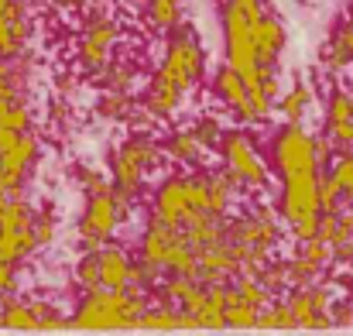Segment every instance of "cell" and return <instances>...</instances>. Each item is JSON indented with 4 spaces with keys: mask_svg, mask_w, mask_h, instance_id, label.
Wrapping results in <instances>:
<instances>
[{
    "mask_svg": "<svg viewBox=\"0 0 353 336\" xmlns=\"http://www.w3.org/2000/svg\"><path fill=\"white\" fill-rule=\"evenodd\" d=\"M31 309H34V316H38V330H59V326L65 323L62 313H59V306L48 302V299H31Z\"/></svg>",
    "mask_w": 353,
    "mask_h": 336,
    "instance_id": "836d02e7",
    "label": "cell"
},
{
    "mask_svg": "<svg viewBox=\"0 0 353 336\" xmlns=\"http://www.w3.org/2000/svg\"><path fill=\"white\" fill-rule=\"evenodd\" d=\"M0 326H7V330H38V316L31 309V299H21L17 292L3 295L0 299Z\"/></svg>",
    "mask_w": 353,
    "mask_h": 336,
    "instance_id": "603a6c76",
    "label": "cell"
},
{
    "mask_svg": "<svg viewBox=\"0 0 353 336\" xmlns=\"http://www.w3.org/2000/svg\"><path fill=\"white\" fill-rule=\"evenodd\" d=\"M137 326H144V330H179V326H189V319H185V313L179 306L158 302V306H148L144 309V316H141Z\"/></svg>",
    "mask_w": 353,
    "mask_h": 336,
    "instance_id": "83f0119b",
    "label": "cell"
},
{
    "mask_svg": "<svg viewBox=\"0 0 353 336\" xmlns=\"http://www.w3.org/2000/svg\"><path fill=\"white\" fill-rule=\"evenodd\" d=\"M240 275V250L230 237L210 244L199 250V271H196V281L203 285H216V281H234Z\"/></svg>",
    "mask_w": 353,
    "mask_h": 336,
    "instance_id": "9a60e30c",
    "label": "cell"
},
{
    "mask_svg": "<svg viewBox=\"0 0 353 336\" xmlns=\"http://www.w3.org/2000/svg\"><path fill=\"white\" fill-rule=\"evenodd\" d=\"M161 161H165L161 141H154L148 130H137L114 151V158H110V182L123 196L141 203V196L148 189V179H151V172Z\"/></svg>",
    "mask_w": 353,
    "mask_h": 336,
    "instance_id": "5b68a950",
    "label": "cell"
},
{
    "mask_svg": "<svg viewBox=\"0 0 353 336\" xmlns=\"http://www.w3.org/2000/svg\"><path fill=\"white\" fill-rule=\"evenodd\" d=\"M203 72H206V52H203V41H199V31L192 24H179L165 45V55L144 90V100H141V110L144 117L158 120V123H168L179 107L185 103V97L192 90H199L203 83Z\"/></svg>",
    "mask_w": 353,
    "mask_h": 336,
    "instance_id": "6da1fadb",
    "label": "cell"
},
{
    "mask_svg": "<svg viewBox=\"0 0 353 336\" xmlns=\"http://www.w3.org/2000/svg\"><path fill=\"white\" fill-rule=\"evenodd\" d=\"M97 257H100V285L103 288H130V268H134V257L120 247V244H103L97 247Z\"/></svg>",
    "mask_w": 353,
    "mask_h": 336,
    "instance_id": "7402d4cb",
    "label": "cell"
},
{
    "mask_svg": "<svg viewBox=\"0 0 353 336\" xmlns=\"http://www.w3.org/2000/svg\"><path fill=\"white\" fill-rule=\"evenodd\" d=\"M31 41V14L24 0H14L0 10V59H21Z\"/></svg>",
    "mask_w": 353,
    "mask_h": 336,
    "instance_id": "e0dca14e",
    "label": "cell"
},
{
    "mask_svg": "<svg viewBox=\"0 0 353 336\" xmlns=\"http://www.w3.org/2000/svg\"><path fill=\"white\" fill-rule=\"evenodd\" d=\"M203 210L196 206V196H192V175L189 172H172L165 175L154 192H151V217L165 220L172 226H182L189 224L192 217H199Z\"/></svg>",
    "mask_w": 353,
    "mask_h": 336,
    "instance_id": "8fae6325",
    "label": "cell"
},
{
    "mask_svg": "<svg viewBox=\"0 0 353 336\" xmlns=\"http://www.w3.org/2000/svg\"><path fill=\"white\" fill-rule=\"evenodd\" d=\"M227 3H234V7H240L250 21H261L264 14H268V3L264 0H227Z\"/></svg>",
    "mask_w": 353,
    "mask_h": 336,
    "instance_id": "8d00e7d4",
    "label": "cell"
},
{
    "mask_svg": "<svg viewBox=\"0 0 353 336\" xmlns=\"http://www.w3.org/2000/svg\"><path fill=\"white\" fill-rule=\"evenodd\" d=\"M213 100L223 103L243 127H261V117H257L254 100H250V86H247V79L236 72L230 62L220 66L216 76H213Z\"/></svg>",
    "mask_w": 353,
    "mask_h": 336,
    "instance_id": "5bb4252c",
    "label": "cell"
},
{
    "mask_svg": "<svg viewBox=\"0 0 353 336\" xmlns=\"http://www.w3.org/2000/svg\"><path fill=\"white\" fill-rule=\"evenodd\" d=\"M227 237L240 250V275H264V268L274 261L281 240H285V224L278 213V203L271 206L268 199L243 206L227 224Z\"/></svg>",
    "mask_w": 353,
    "mask_h": 336,
    "instance_id": "7a4b0ae2",
    "label": "cell"
},
{
    "mask_svg": "<svg viewBox=\"0 0 353 336\" xmlns=\"http://www.w3.org/2000/svg\"><path fill=\"white\" fill-rule=\"evenodd\" d=\"M123 224V213H120L117 192L114 186L110 189H100V192H90L86 196V210H83V220H79V247L83 250H97L103 247L107 240H114L117 226Z\"/></svg>",
    "mask_w": 353,
    "mask_h": 336,
    "instance_id": "30bf717a",
    "label": "cell"
},
{
    "mask_svg": "<svg viewBox=\"0 0 353 336\" xmlns=\"http://www.w3.org/2000/svg\"><path fill=\"white\" fill-rule=\"evenodd\" d=\"M161 151H165V158H168L175 168H185V172L203 168V165L210 161V155H213V151L196 137V130H192V127L172 130V134L161 141Z\"/></svg>",
    "mask_w": 353,
    "mask_h": 336,
    "instance_id": "d6986e66",
    "label": "cell"
},
{
    "mask_svg": "<svg viewBox=\"0 0 353 336\" xmlns=\"http://www.w3.org/2000/svg\"><path fill=\"white\" fill-rule=\"evenodd\" d=\"M38 250L34 240V210L24 196L0 199V254L10 261H24Z\"/></svg>",
    "mask_w": 353,
    "mask_h": 336,
    "instance_id": "9c48e42d",
    "label": "cell"
},
{
    "mask_svg": "<svg viewBox=\"0 0 353 336\" xmlns=\"http://www.w3.org/2000/svg\"><path fill=\"white\" fill-rule=\"evenodd\" d=\"M271 161H274V172L285 179V175H295V172H326L319 155H316V134L305 127V123H281L271 137Z\"/></svg>",
    "mask_w": 353,
    "mask_h": 336,
    "instance_id": "ba28073f",
    "label": "cell"
},
{
    "mask_svg": "<svg viewBox=\"0 0 353 336\" xmlns=\"http://www.w3.org/2000/svg\"><path fill=\"white\" fill-rule=\"evenodd\" d=\"M285 302H288V313H292V326H330L333 306H336V285L323 278L316 285L288 288Z\"/></svg>",
    "mask_w": 353,
    "mask_h": 336,
    "instance_id": "7c38bea8",
    "label": "cell"
},
{
    "mask_svg": "<svg viewBox=\"0 0 353 336\" xmlns=\"http://www.w3.org/2000/svg\"><path fill=\"white\" fill-rule=\"evenodd\" d=\"M192 130H196V137L210 148V151H220V141H223V123H220V117H199V120H192L189 123Z\"/></svg>",
    "mask_w": 353,
    "mask_h": 336,
    "instance_id": "1f68e13d",
    "label": "cell"
},
{
    "mask_svg": "<svg viewBox=\"0 0 353 336\" xmlns=\"http://www.w3.org/2000/svg\"><path fill=\"white\" fill-rule=\"evenodd\" d=\"M148 309L144 288H93L76 306L72 323L83 330H110V326H137Z\"/></svg>",
    "mask_w": 353,
    "mask_h": 336,
    "instance_id": "3957f363",
    "label": "cell"
},
{
    "mask_svg": "<svg viewBox=\"0 0 353 336\" xmlns=\"http://www.w3.org/2000/svg\"><path fill=\"white\" fill-rule=\"evenodd\" d=\"M100 90H117V93H134L137 86V66L134 62H123V59H114L100 76H97Z\"/></svg>",
    "mask_w": 353,
    "mask_h": 336,
    "instance_id": "4316f807",
    "label": "cell"
},
{
    "mask_svg": "<svg viewBox=\"0 0 353 336\" xmlns=\"http://www.w3.org/2000/svg\"><path fill=\"white\" fill-rule=\"evenodd\" d=\"M38 137L31 130H24L17 137V144H10L7 151H0V199L7 196H24L28 175L38 161Z\"/></svg>",
    "mask_w": 353,
    "mask_h": 336,
    "instance_id": "4fadbf2b",
    "label": "cell"
},
{
    "mask_svg": "<svg viewBox=\"0 0 353 336\" xmlns=\"http://www.w3.org/2000/svg\"><path fill=\"white\" fill-rule=\"evenodd\" d=\"M319 66H323L330 76H336V72H343V69H350L353 66V59L347 55V48L340 45V38H336V34L319 48Z\"/></svg>",
    "mask_w": 353,
    "mask_h": 336,
    "instance_id": "4dcf8cb0",
    "label": "cell"
},
{
    "mask_svg": "<svg viewBox=\"0 0 353 336\" xmlns=\"http://www.w3.org/2000/svg\"><path fill=\"white\" fill-rule=\"evenodd\" d=\"M330 175H333V182L340 186V192H343V203L353 206V151H336V158L330 161V168H326Z\"/></svg>",
    "mask_w": 353,
    "mask_h": 336,
    "instance_id": "f546056e",
    "label": "cell"
},
{
    "mask_svg": "<svg viewBox=\"0 0 353 336\" xmlns=\"http://www.w3.org/2000/svg\"><path fill=\"white\" fill-rule=\"evenodd\" d=\"M323 130L336 151H353V86H333Z\"/></svg>",
    "mask_w": 353,
    "mask_h": 336,
    "instance_id": "2e32d148",
    "label": "cell"
},
{
    "mask_svg": "<svg viewBox=\"0 0 353 336\" xmlns=\"http://www.w3.org/2000/svg\"><path fill=\"white\" fill-rule=\"evenodd\" d=\"M179 240H182V230H179V226L165 224V220H158V217L148 213V224H144L141 240H137V257H141L144 264L165 271V261H168V254H172V247H175Z\"/></svg>",
    "mask_w": 353,
    "mask_h": 336,
    "instance_id": "ac0fdd59",
    "label": "cell"
},
{
    "mask_svg": "<svg viewBox=\"0 0 353 336\" xmlns=\"http://www.w3.org/2000/svg\"><path fill=\"white\" fill-rule=\"evenodd\" d=\"M0 127H10V130H31V107L24 100L10 103L7 110L0 113Z\"/></svg>",
    "mask_w": 353,
    "mask_h": 336,
    "instance_id": "e575fe53",
    "label": "cell"
},
{
    "mask_svg": "<svg viewBox=\"0 0 353 336\" xmlns=\"http://www.w3.org/2000/svg\"><path fill=\"white\" fill-rule=\"evenodd\" d=\"M285 45H288V31L274 14H264L261 21H254V52H257L261 66L278 69V59H281Z\"/></svg>",
    "mask_w": 353,
    "mask_h": 336,
    "instance_id": "ffe728a7",
    "label": "cell"
},
{
    "mask_svg": "<svg viewBox=\"0 0 353 336\" xmlns=\"http://www.w3.org/2000/svg\"><path fill=\"white\" fill-rule=\"evenodd\" d=\"M347 21H353V7H350V17H347Z\"/></svg>",
    "mask_w": 353,
    "mask_h": 336,
    "instance_id": "f35d334b",
    "label": "cell"
},
{
    "mask_svg": "<svg viewBox=\"0 0 353 336\" xmlns=\"http://www.w3.org/2000/svg\"><path fill=\"white\" fill-rule=\"evenodd\" d=\"M319 237H323L330 247L353 244V206H340V210L323 213V220H319Z\"/></svg>",
    "mask_w": 353,
    "mask_h": 336,
    "instance_id": "cb8c5ba5",
    "label": "cell"
},
{
    "mask_svg": "<svg viewBox=\"0 0 353 336\" xmlns=\"http://www.w3.org/2000/svg\"><path fill=\"white\" fill-rule=\"evenodd\" d=\"M319 179L323 172H295L281 179V196H278V213L285 230L295 240L316 237L319 233V220H323V199H319Z\"/></svg>",
    "mask_w": 353,
    "mask_h": 336,
    "instance_id": "277c9868",
    "label": "cell"
},
{
    "mask_svg": "<svg viewBox=\"0 0 353 336\" xmlns=\"http://www.w3.org/2000/svg\"><path fill=\"white\" fill-rule=\"evenodd\" d=\"M312 107H316V86H312V79L295 76L292 86L285 93H278L274 113L281 117V123H305V117H309Z\"/></svg>",
    "mask_w": 353,
    "mask_h": 336,
    "instance_id": "44dd1931",
    "label": "cell"
},
{
    "mask_svg": "<svg viewBox=\"0 0 353 336\" xmlns=\"http://www.w3.org/2000/svg\"><path fill=\"white\" fill-rule=\"evenodd\" d=\"M17 292V261L0 254V299Z\"/></svg>",
    "mask_w": 353,
    "mask_h": 336,
    "instance_id": "d590c367",
    "label": "cell"
},
{
    "mask_svg": "<svg viewBox=\"0 0 353 336\" xmlns=\"http://www.w3.org/2000/svg\"><path fill=\"white\" fill-rule=\"evenodd\" d=\"M137 113V100L134 93H117V90H100V100H97V117L100 120H110V123H123Z\"/></svg>",
    "mask_w": 353,
    "mask_h": 336,
    "instance_id": "484cf974",
    "label": "cell"
},
{
    "mask_svg": "<svg viewBox=\"0 0 353 336\" xmlns=\"http://www.w3.org/2000/svg\"><path fill=\"white\" fill-rule=\"evenodd\" d=\"M117 41H120L117 17H114L110 10L97 7V10L86 17V24H83V31H79V38H76V66H79V72L100 76V72L114 62Z\"/></svg>",
    "mask_w": 353,
    "mask_h": 336,
    "instance_id": "8992f818",
    "label": "cell"
},
{
    "mask_svg": "<svg viewBox=\"0 0 353 336\" xmlns=\"http://www.w3.org/2000/svg\"><path fill=\"white\" fill-rule=\"evenodd\" d=\"M220 158H223V168H230L236 179L247 186V192H268L271 189V165L261 158L254 137L247 130H227L223 141H220Z\"/></svg>",
    "mask_w": 353,
    "mask_h": 336,
    "instance_id": "52a82bcc",
    "label": "cell"
},
{
    "mask_svg": "<svg viewBox=\"0 0 353 336\" xmlns=\"http://www.w3.org/2000/svg\"><path fill=\"white\" fill-rule=\"evenodd\" d=\"M72 281L83 288V292H93V288H103L100 285V257L97 250H83L72 264Z\"/></svg>",
    "mask_w": 353,
    "mask_h": 336,
    "instance_id": "f1b7e54d",
    "label": "cell"
},
{
    "mask_svg": "<svg viewBox=\"0 0 353 336\" xmlns=\"http://www.w3.org/2000/svg\"><path fill=\"white\" fill-rule=\"evenodd\" d=\"M7 3H14V0H0V10H3V7H7Z\"/></svg>",
    "mask_w": 353,
    "mask_h": 336,
    "instance_id": "74e56055",
    "label": "cell"
},
{
    "mask_svg": "<svg viewBox=\"0 0 353 336\" xmlns=\"http://www.w3.org/2000/svg\"><path fill=\"white\" fill-rule=\"evenodd\" d=\"M59 233V217L55 210H34V240H38V250L48 247Z\"/></svg>",
    "mask_w": 353,
    "mask_h": 336,
    "instance_id": "d6a6232c",
    "label": "cell"
},
{
    "mask_svg": "<svg viewBox=\"0 0 353 336\" xmlns=\"http://www.w3.org/2000/svg\"><path fill=\"white\" fill-rule=\"evenodd\" d=\"M182 10H185V0H148L144 7V17L154 31L161 34H172L179 24H182Z\"/></svg>",
    "mask_w": 353,
    "mask_h": 336,
    "instance_id": "d4e9b609",
    "label": "cell"
}]
</instances>
